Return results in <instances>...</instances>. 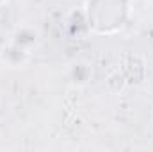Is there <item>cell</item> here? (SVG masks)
Segmentation results:
<instances>
[{
	"instance_id": "6da1fadb",
	"label": "cell",
	"mask_w": 153,
	"mask_h": 152,
	"mask_svg": "<svg viewBox=\"0 0 153 152\" xmlns=\"http://www.w3.org/2000/svg\"><path fill=\"white\" fill-rule=\"evenodd\" d=\"M29 57H30V52L22 48V47H18V45H14L13 41L9 45H5L2 48V52H0L2 65L7 66V68H13V70L14 68H23L29 63Z\"/></svg>"
},
{
	"instance_id": "5b68a950",
	"label": "cell",
	"mask_w": 153,
	"mask_h": 152,
	"mask_svg": "<svg viewBox=\"0 0 153 152\" xmlns=\"http://www.w3.org/2000/svg\"><path fill=\"white\" fill-rule=\"evenodd\" d=\"M146 5H148V11L153 14V0H146Z\"/></svg>"
},
{
	"instance_id": "3957f363",
	"label": "cell",
	"mask_w": 153,
	"mask_h": 152,
	"mask_svg": "<svg viewBox=\"0 0 153 152\" xmlns=\"http://www.w3.org/2000/svg\"><path fill=\"white\" fill-rule=\"evenodd\" d=\"M70 77L73 84H85L87 79L91 77V66L85 63H75L70 70Z\"/></svg>"
},
{
	"instance_id": "7a4b0ae2",
	"label": "cell",
	"mask_w": 153,
	"mask_h": 152,
	"mask_svg": "<svg viewBox=\"0 0 153 152\" xmlns=\"http://www.w3.org/2000/svg\"><path fill=\"white\" fill-rule=\"evenodd\" d=\"M14 45H18V47H22V48H25V50H32L36 45H38L39 41V34L36 29H32V27H27V25H23V27H18L16 31H14V34H13V39H11Z\"/></svg>"
},
{
	"instance_id": "277c9868",
	"label": "cell",
	"mask_w": 153,
	"mask_h": 152,
	"mask_svg": "<svg viewBox=\"0 0 153 152\" xmlns=\"http://www.w3.org/2000/svg\"><path fill=\"white\" fill-rule=\"evenodd\" d=\"M114 84H117V91H123V88L126 86V77H125L123 72L114 70L112 74H109V77H107V86H109V90H111V91H112Z\"/></svg>"
}]
</instances>
